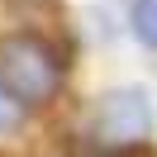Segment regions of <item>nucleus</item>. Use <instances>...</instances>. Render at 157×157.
<instances>
[{
  "label": "nucleus",
  "mask_w": 157,
  "mask_h": 157,
  "mask_svg": "<svg viewBox=\"0 0 157 157\" xmlns=\"http://www.w3.org/2000/svg\"><path fill=\"white\" fill-rule=\"evenodd\" d=\"M0 86L19 105H48L62 86V62L38 33H14L0 48Z\"/></svg>",
  "instance_id": "obj_1"
},
{
  "label": "nucleus",
  "mask_w": 157,
  "mask_h": 157,
  "mask_svg": "<svg viewBox=\"0 0 157 157\" xmlns=\"http://www.w3.org/2000/svg\"><path fill=\"white\" fill-rule=\"evenodd\" d=\"M95 128L109 143H143L152 133V105H147L143 90H114V95L100 100L95 109Z\"/></svg>",
  "instance_id": "obj_2"
},
{
  "label": "nucleus",
  "mask_w": 157,
  "mask_h": 157,
  "mask_svg": "<svg viewBox=\"0 0 157 157\" xmlns=\"http://www.w3.org/2000/svg\"><path fill=\"white\" fill-rule=\"evenodd\" d=\"M133 38L143 48H157V0H133Z\"/></svg>",
  "instance_id": "obj_3"
},
{
  "label": "nucleus",
  "mask_w": 157,
  "mask_h": 157,
  "mask_svg": "<svg viewBox=\"0 0 157 157\" xmlns=\"http://www.w3.org/2000/svg\"><path fill=\"white\" fill-rule=\"evenodd\" d=\"M19 124H24V105H19L5 86H0V133H14Z\"/></svg>",
  "instance_id": "obj_4"
},
{
  "label": "nucleus",
  "mask_w": 157,
  "mask_h": 157,
  "mask_svg": "<svg viewBox=\"0 0 157 157\" xmlns=\"http://www.w3.org/2000/svg\"><path fill=\"white\" fill-rule=\"evenodd\" d=\"M100 157H152V152L138 143H109V152H100Z\"/></svg>",
  "instance_id": "obj_5"
}]
</instances>
